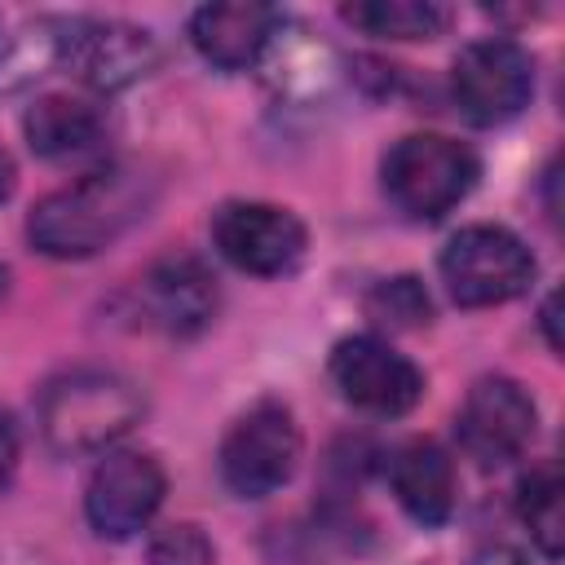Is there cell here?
Listing matches in <instances>:
<instances>
[{
	"mask_svg": "<svg viewBox=\"0 0 565 565\" xmlns=\"http://www.w3.org/2000/svg\"><path fill=\"white\" fill-rule=\"evenodd\" d=\"M150 203H154V177H146L132 163H102L88 168L79 181L44 194L31 207L26 238L44 256L79 260L110 247L128 225L146 216Z\"/></svg>",
	"mask_w": 565,
	"mask_h": 565,
	"instance_id": "cell-1",
	"label": "cell"
},
{
	"mask_svg": "<svg viewBox=\"0 0 565 565\" xmlns=\"http://www.w3.org/2000/svg\"><path fill=\"white\" fill-rule=\"evenodd\" d=\"M146 415L141 388L102 366H75L53 375L40 388V437L53 455L79 459V455H106L137 419Z\"/></svg>",
	"mask_w": 565,
	"mask_h": 565,
	"instance_id": "cell-2",
	"label": "cell"
},
{
	"mask_svg": "<svg viewBox=\"0 0 565 565\" xmlns=\"http://www.w3.org/2000/svg\"><path fill=\"white\" fill-rule=\"evenodd\" d=\"M384 194L411 221H437L468 199L481 177L477 154L441 132H411L384 154Z\"/></svg>",
	"mask_w": 565,
	"mask_h": 565,
	"instance_id": "cell-3",
	"label": "cell"
},
{
	"mask_svg": "<svg viewBox=\"0 0 565 565\" xmlns=\"http://www.w3.org/2000/svg\"><path fill=\"white\" fill-rule=\"evenodd\" d=\"M441 282L455 305L486 309L516 300L534 282V252L503 225H468L441 247Z\"/></svg>",
	"mask_w": 565,
	"mask_h": 565,
	"instance_id": "cell-4",
	"label": "cell"
},
{
	"mask_svg": "<svg viewBox=\"0 0 565 565\" xmlns=\"http://www.w3.org/2000/svg\"><path fill=\"white\" fill-rule=\"evenodd\" d=\"M296 459H300L296 415L282 402H256L230 424L216 468L238 499H265L291 481Z\"/></svg>",
	"mask_w": 565,
	"mask_h": 565,
	"instance_id": "cell-5",
	"label": "cell"
},
{
	"mask_svg": "<svg viewBox=\"0 0 565 565\" xmlns=\"http://www.w3.org/2000/svg\"><path fill=\"white\" fill-rule=\"evenodd\" d=\"M450 93L463 119L494 128L525 110L534 93V62L530 53L508 35H486L459 49L450 66Z\"/></svg>",
	"mask_w": 565,
	"mask_h": 565,
	"instance_id": "cell-6",
	"label": "cell"
},
{
	"mask_svg": "<svg viewBox=\"0 0 565 565\" xmlns=\"http://www.w3.org/2000/svg\"><path fill=\"white\" fill-rule=\"evenodd\" d=\"M159 40L119 18H71L57 31V66L97 93L128 88L159 66Z\"/></svg>",
	"mask_w": 565,
	"mask_h": 565,
	"instance_id": "cell-7",
	"label": "cell"
},
{
	"mask_svg": "<svg viewBox=\"0 0 565 565\" xmlns=\"http://www.w3.org/2000/svg\"><path fill=\"white\" fill-rule=\"evenodd\" d=\"M212 243L234 269L256 274V278H278V274H291L305 260L309 234H305L300 216L278 207V203L234 199V203L216 207Z\"/></svg>",
	"mask_w": 565,
	"mask_h": 565,
	"instance_id": "cell-8",
	"label": "cell"
},
{
	"mask_svg": "<svg viewBox=\"0 0 565 565\" xmlns=\"http://www.w3.org/2000/svg\"><path fill=\"white\" fill-rule=\"evenodd\" d=\"M168 494L163 463L146 450H106L84 490V516L102 539H132Z\"/></svg>",
	"mask_w": 565,
	"mask_h": 565,
	"instance_id": "cell-9",
	"label": "cell"
},
{
	"mask_svg": "<svg viewBox=\"0 0 565 565\" xmlns=\"http://www.w3.org/2000/svg\"><path fill=\"white\" fill-rule=\"evenodd\" d=\"M331 384L366 415H406L424 397L419 366L380 335H344L331 349Z\"/></svg>",
	"mask_w": 565,
	"mask_h": 565,
	"instance_id": "cell-10",
	"label": "cell"
},
{
	"mask_svg": "<svg viewBox=\"0 0 565 565\" xmlns=\"http://www.w3.org/2000/svg\"><path fill=\"white\" fill-rule=\"evenodd\" d=\"M534 433H539V406H534V397H530L516 380H508V375H486V380H477V384L468 388L459 415H455V437H459V446H463L477 463H486V468L516 459V455L534 441Z\"/></svg>",
	"mask_w": 565,
	"mask_h": 565,
	"instance_id": "cell-11",
	"label": "cell"
},
{
	"mask_svg": "<svg viewBox=\"0 0 565 565\" xmlns=\"http://www.w3.org/2000/svg\"><path fill=\"white\" fill-rule=\"evenodd\" d=\"M216 278L194 256H168L141 278V309L168 335H199L216 313Z\"/></svg>",
	"mask_w": 565,
	"mask_h": 565,
	"instance_id": "cell-12",
	"label": "cell"
},
{
	"mask_svg": "<svg viewBox=\"0 0 565 565\" xmlns=\"http://www.w3.org/2000/svg\"><path fill=\"white\" fill-rule=\"evenodd\" d=\"M278 22H282V13L269 4H256V0L203 4L190 18V44L199 49L203 62H212L221 71H247L260 62Z\"/></svg>",
	"mask_w": 565,
	"mask_h": 565,
	"instance_id": "cell-13",
	"label": "cell"
},
{
	"mask_svg": "<svg viewBox=\"0 0 565 565\" xmlns=\"http://www.w3.org/2000/svg\"><path fill=\"white\" fill-rule=\"evenodd\" d=\"M22 132L31 150L49 163H88L106 150V119L88 102L62 93L35 97L22 115Z\"/></svg>",
	"mask_w": 565,
	"mask_h": 565,
	"instance_id": "cell-14",
	"label": "cell"
},
{
	"mask_svg": "<svg viewBox=\"0 0 565 565\" xmlns=\"http://www.w3.org/2000/svg\"><path fill=\"white\" fill-rule=\"evenodd\" d=\"M388 481H393V494H397V503L406 508L411 521H419V525L450 521V512H455V463L437 441L419 437V441L402 446L388 463Z\"/></svg>",
	"mask_w": 565,
	"mask_h": 565,
	"instance_id": "cell-15",
	"label": "cell"
},
{
	"mask_svg": "<svg viewBox=\"0 0 565 565\" xmlns=\"http://www.w3.org/2000/svg\"><path fill=\"white\" fill-rule=\"evenodd\" d=\"M340 18L380 40H437L455 13L437 0H362L344 4Z\"/></svg>",
	"mask_w": 565,
	"mask_h": 565,
	"instance_id": "cell-16",
	"label": "cell"
},
{
	"mask_svg": "<svg viewBox=\"0 0 565 565\" xmlns=\"http://www.w3.org/2000/svg\"><path fill=\"white\" fill-rule=\"evenodd\" d=\"M516 516L530 530L534 547L556 561L565 547V486L556 463H539L516 481Z\"/></svg>",
	"mask_w": 565,
	"mask_h": 565,
	"instance_id": "cell-17",
	"label": "cell"
},
{
	"mask_svg": "<svg viewBox=\"0 0 565 565\" xmlns=\"http://www.w3.org/2000/svg\"><path fill=\"white\" fill-rule=\"evenodd\" d=\"M366 313H371L380 327H388V331H406V327L428 322L433 305H428V291H424L419 278L397 274V278H384V282H375V287L366 291Z\"/></svg>",
	"mask_w": 565,
	"mask_h": 565,
	"instance_id": "cell-18",
	"label": "cell"
},
{
	"mask_svg": "<svg viewBox=\"0 0 565 565\" xmlns=\"http://www.w3.org/2000/svg\"><path fill=\"white\" fill-rule=\"evenodd\" d=\"M146 565H212V543H207V534L199 525L177 521V525H163L150 539Z\"/></svg>",
	"mask_w": 565,
	"mask_h": 565,
	"instance_id": "cell-19",
	"label": "cell"
},
{
	"mask_svg": "<svg viewBox=\"0 0 565 565\" xmlns=\"http://www.w3.org/2000/svg\"><path fill=\"white\" fill-rule=\"evenodd\" d=\"M13 468H18V428L13 415L0 411V490L13 481Z\"/></svg>",
	"mask_w": 565,
	"mask_h": 565,
	"instance_id": "cell-20",
	"label": "cell"
},
{
	"mask_svg": "<svg viewBox=\"0 0 565 565\" xmlns=\"http://www.w3.org/2000/svg\"><path fill=\"white\" fill-rule=\"evenodd\" d=\"M468 565H530L525 552H516L512 543H486Z\"/></svg>",
	"mask_w": 565,
	"mask_h": 565,
	"instance_id": "cell-21",
	"label": "cell"
},
{
	"mask_svg": "<svg viewBox=\"0 0 565 565\" xmlns=\"http://www.w3.org/2000/svg\"><path fill=\"white\" fill-rule=\"evenodd\" d=\"M13 185H18V168H13V154L0 146V199H9Z\"/></svg>",
	"mask_w": 565,
	"mask_h": 565,
	"instance_id": "cell-22",
	"label": "cell"
},
{
	"mask_svg": "<svg viewBox=\"0 0 565 565\" xmlns=\"http://www.w3.org/2000/svg\"><path fill=\"white\" fill-rule=\"evenodd\" d=\"M539 322H543V331H547V344H552V349H561V335H556V296H547V305H543Z\"/></svg>",
	"mask_w": 565,
	"mask_h": 565,
	"instance_id": "cell-23",
	"label": "cell"
},
{
	"mask_svg": "<svg viewBox=\"0 0 565 565\" xmlns=\"http://www.w3.org/2000/svg\"><path fill=\"white\" fill-rule=\"evenodd\" d=\"M4 282H9V274H4V265H0V296H4Z\"/></svg>",
	"mask_w": 565,
	"mask_h": 565,
	"instance_id": "cell-24",
	"label": "cell"
},
{
	"mask_svg": "<svg viewBox=\"0 0 565 565\" xmlns=\"http://www.w3.org/2000/svg\"><path fill=\"white\" fill-rule=\"evenodd\" d=\"M0 49H4V35H0Z\"/></svg>",
	"mask_w": 565,
	"mask_h": 565,
	"instance_id": "cell-25",
	"label": "cell"
}]
</instances>
